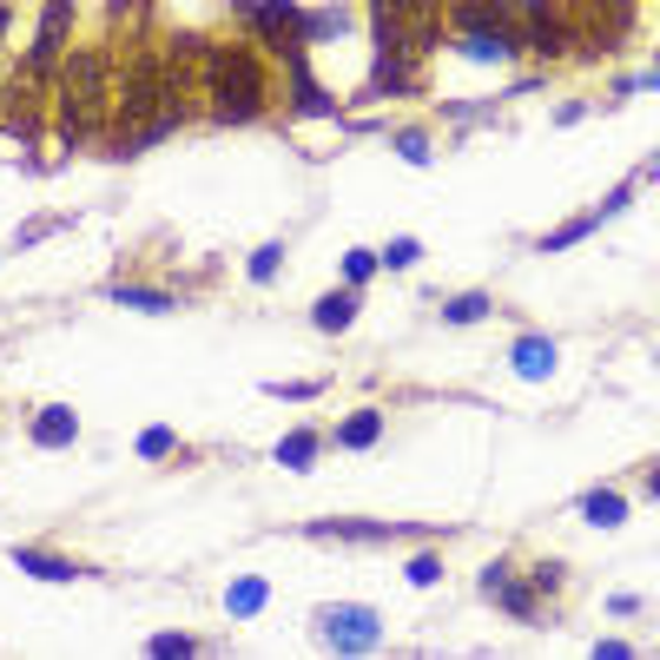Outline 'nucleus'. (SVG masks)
I'll return each mask as SVG.
<instances>
[{
	"instance_id": "f257e3e1",
	"label": "nucleus",
	"mask_w": 660,
	"mask_h": 660,
	"mask_svg": "<svg viewBox=\"0 0 660 660\" xmlns=\"http://www.w3.org/2000/svg\"><path fill=\"white\" fill-rule=\"evenodd\" d=\"M205 93H212V119L251 126L271 106V73L251 46H205Z\"/></svg>"
},
{
	"instance_id": "f03ea898",
	"label": "nucleus",
	"mask_w": 660,
	"mask_h": 660,
	"mask_svg": "<svg viewBox=\"0 0 660 660\" xmlns=\"http://www.w3.org/2000/svg\"><path fill=\"white\" fill-rule=\"evenodd\" d=\"M317 621V641L331 654H377L383 648V615L377 608H357V602H331L311 615Z\"/></svg>"
},
{
	"instance_id": "7ed1b4c3",
	"label": "nucleus",
	"mask_w": 660,
	"mask_h": 660,
	"mask_svg": "<svg viewBox=\"0 0 660 660\" xmlns=\"http://www.w3.org/2000/svg\"><path fill=\"white\" fill-rule=\"evenodd\" d=\"M238 7H245L251 33H258L278 59H297V53H304V7H297V0H238Z\"/></svg>"
},
{
	"instance_id": "20e7f679",
	"label": "nucleus",
	"mask_w": 660,
	"mask_h": 660,
	"mask_svg": "<svg viewBox=\"0 0 660 660\" xmlns=\"http://www.w3.org/2000/svg\"><path fill=\"white\" fill-rule=\"evenodd\" d=\"M522 53H542V59H562L569 53V20H562V0H522Z\"/></svg>"
},
{
	"instance_id": "39448f33",
	"label": "nucleus",
	"mask_w": 660,
	"mask_h": 660,
	"mask_svg": "<svg viewBox=\"0 0 660 660\" xmlns=\"http://www.w3.org/2000/svg\"><path fill=\"white\" fill-rule=\"evenodd\" d=\"M66 33H73V0H46V13H40V33H33V53H26V73H33V79H46V73L59 66V53H66Z\"/></svg>"
},
{
	"instance_id": "423d86ee",
	"label": "nucleus",
	"mask_w": 660,
	"mask_h": 660,
	"mask_svg": "<svg viewBox=\"0 0 660 660\" xmlns=\"http://www.w3.org/2000/svg\"><path fill=\"white\" fill-rule=\"evenodd\" d=\"M516 20H522V0H450L456 33H516Z\"/></svg>"
},
{
	"instance_id": "0eeeda50",
	"label": "nucleus",
	"mask_w": 660,
	"mask_h": 660,
	"mask_svg": "<svg viewBox=\"0 0 660 660\" xmlns=\"http://www.w3.org/2000/svg\"><path fill=\"white\" fill-rule=\"evenodd\" d=\"M178 126H185V106H178V93H172V99H165V106H159L152 119H139V126H126L112 152H119V159H139V152H152L159 139H172Z\"/></svg>"
},
{
	"instance_id": "6e6552de",
	"label": "nucleus",
	"mask_w": 660,
	"mask_h": 660,
	"mask_svg": "<svg viewBox=\"0 0 660 660\" xmlns=\"http://www.w3.org/2000/svg\"><path fill=\"white\" fill-rule=\"evenodd\" d=\"M450 46H456L463 59H476V66H509V59L522 53V40H516V33H456Z\"/></svg>"
},
{
	"instance_id": "1a4fd4ad",
	"label": "nucleus",
	"mask_w": 660,
	"mask_h": 660,
	"mask_svg": "<svg viewBox=\"0 0 660 660\" xmlns=\"http://www.w3.org/2000/svg\"><path fill=\"white\" fill-rule=\"evenodd\" d=\"M311 542H397V535H410V529H397V522H311L304 529Z\"/></svg>"
},
{
	"instance_id": "9d476101",
	"label": "nucleus",
	"mask_w": 660,
	"mask_h": 660,
	"mask_svg": "<svg viewBox=\"0 0 660 660\" xmlns=\"http://www.w3.org/2000/svg\"><path fill=\"white\" fill-rule=\"evenodd\" d=\"M284 79H291V106L304 112V119H337V106L317 93V79H311V66H304V53L297 59H284Z\"/></svg>"
},
{
	"instance_id": "9b49d317",
	"label": "nucleus",
	"mask_w": 660,
	"mask_h": 660,
	"mask_svg": "<svg viewBox=\"0 0 660 660\" xmlns=\"http://www.w3.org/2000/svg\"><path fill=\"white\" fill-rule=\"evenodd\" d=\"M33 443H40V450H66V443H79V416H73L66 403H40V410H33Z\"/></svg>"
},
{
	"instance_id": "f8f14e48",
	"label": "nucleus",
	"mask_w": 660,
	"mask_h": 660,
	"mask_svg": "<svg viewBox=\"0 0 660 660\" xmlns=\"http://www.w3.org/2000/svg\"><path fill=\"white\" fill-rule=\"evenodd\" d=\"M357 311H364V297H357V284H344V291H331V297H317V304H311V324L337 337V331H350V324H357Z\"/></svg>"
},
{
	"instance_id": "ddd939ff",
	"label": "nucleus",
	"mask_w": 660,
	"mask_h": 660,
	"mask_svg": "<svg viewBox=\"0 0 660 660\" xmlns=\"http://www.w3.org/2000/svg\"><path fill=\"white\" fill-rule=\"evenodd\" d=\"M264 608H271V582H264V575H238V582L225 588V615H231V621H258Z\"/></svg>"
},
{
	"instance_id": "4468645a",
	"label": "nucleus",
	"mask_w": 660,
	"mask_h": 660,
	"mask_svg": "<svg viewBox=\"0 0 660 660\" xmlns=\"http://www.w3.org/2000/svg\"><path fill=\"white\" fill-rule=\"evenodd\" d=\"M516 377H529V383H542V377H555V337H516Z\"/></svg>"
},
{
	"instance_id": "2eb2a0df",
	"label": "nucleus",
	"mask_w": 660,
	"mask_h": 660,
	"mask_svg": "<svg viewBox=\"0 0 660 660\" xmlns=\"http://www.w3.org/2000/svg\"><path fill=\"white\" fill-rule=\"evenodd\" d=\"M575 509H582L588 529H621V522H628V496H621V489H588Z\"/></svg>"
},
{
	"instance_id": "dca6fc26",
	"label": "nucleus",
	"mask_w": 660,
	"mask_h": 660,
	"mask_svg": "<svg viewBox=\"0 0 660 660\" xmlns=\"http://www.w3.org/2000/svg\"><path fill=\"white\" fill-rule=\"evenodd\" d=\"M13 569H26L33 582H79L86 569L66 562V555H46V549H13Z\"/></svg>"
},
{
	"instance_id": "f3484780",
	"label": "nucleus",
	"mask_w": 660,
	"mask_h": 660,
	"mask_svg": "<svg viewBox=\"0 0 660 660\" xmlns=\"http://www.w3.org/2000/svg\"><path fill=\"white\" fill-rule=\"evenodd\" d=\"M331 443H337V450H377V443H383V410H357V416H344Z\"/></svg>"
},
{
	"instance_id": "a211bd4d",
	"label": "nucleus",
	"mask_w": 660,
	"mask_h": 660,
	"mask_svg": "<svg viewBox=\"0 0 660 660\" xmlns=\"http://www.w3.org/2000/svg\"><path fill=\"white\" fill-rule=\"evenodd\" d=\"M317 450H324V430H291V436H284V443H278L271 456H278V463H284L291 476H304V469L317 463Z\"/></svg>"
},
{
	"instance_id": "6ab92c4d",
	"label": "nucleus",
	"mask_w": 660,
	"mask_h": 660,
	"mask_svg": "<svg viewBox=\"0 0 660 660\" xmlns=\"http://www.w3.org/2000/svg\"><path fill=\"white\" fill-rule=\"evenodd\" d=\"M489 602H496L509 621H535V615H542V595H535V582H516V575H509V582H502Z\"/></svg>"
},
{
	"instance_id": "aec40b11",
	"label": "nucleus",
	"mask_w": 660,
	"mask_h": 660,
	"mask_svg": "<svg viewBox=\"0 0 660 660\" xmlns=\"http://www.w3.org/2000/svg\"><path fill=\"white\" fill-rule=\"evenodd\" d=\"M112 304H126V311H145V317H165V311H178V297H172V291H152V284H112Z\"/></svg>"
},
{
	"instance_id": "412c9836",
	"label": "nucleus",
	"mask_w": 660,
	"mask_h": 660,
	"mask_svg": "<svg viewBox=\"0 0 660 660\" xmlns=\"http://www.w3.org/2000/svg\"><path fill=\"white\" fill-rule=\"evenodd\" d=\"M595 225H602V212H575L569 225H555V231H542V245H535V251H569V245H582V238H595Z\"/></svg>"
},
{
	"instance_id": "4be33fe9",
	"label": "nucleus",
	"mask_w": 660,
	"mask_h": 660,
	"mask_svg": "<svg viewBox=\"0 0 660 660\" xmlns=\"http://www.w3.org/2000/svg\"><path fill=\"white\" fill-rule=\"evenodd\" d=\"M483 317H496V297H489V291H463V297L443 304V324H483Z\"/></svg>"
},
{
	"instance_id": "5701e85b",
	"label": "nucleus",
	"mask_w": 660,
	"mask_h": 660,
	"mask_svg": "<svg viewBox=\"0 0 660 660\" xmlns=\"http://www.w3.org/2000/svg\"><path fill=\"white\" fill-rule=\"evenodd\" d=\"M350 33V13L344 7H317V13H304V46L311 40H344Z\"/></svg>"
},
{
	"instance_id": "b1692460",
	"label": "nucleus",
	"mask_w": 660,
	"mask_h": 660,
	"mask_svg": "<svg viewBox=\"0 0 660 660\" xmlns=\"http://www.w3.org/2000/svg\"><path fill=\"white\" fill-rule=\"evenodd\" d=\"M377 271H383V251H370V245L344 251V284H357V291H364V284H370Z\"/></svg>"
},
{
	"instance_id": "393cba45",
	"label": "nucleus",
	"mask_w": 660,
	"mask_h": 660,
	"mask_svg": "<svg viewBox=\"0 0 660 660\" xmlns=\"http://www.w3.org/2000/svg\"><path fill=\"white\" fill-rule=\"evenodd\" d=\"M139 456H145V463H165V456H178V436H172L165 423H152V430H139Z\"/></svg>"
},
{
	"instance_id": "a878e982",
	"label": "nucleus",
	"mask_w": 660,
	"mask_h": 660,
	"mask_svg": "<svg viewBox=\"0 0 660 660\" xmlns=\"http://www.w3.org/2000/svg\"><path fill=\"white\" fill-rule=\"evenodd\" d=\"M245 271H251V284H271V278H278V271H284V245H258V251H251V264H245Z\"/></svg>"
},
{
	"instance_id": "bb28decb",
	"label": "nucleus",
	"mask_w": 660,
	"mask_h": 660,
	"mask_svg": "<svg viewBox=\"0 0 660 660\" xmlns=\"http://www.w3.org/2000/svg\"><path fill=\"white\" fill-rule=\"evenodd\" d=\"M145 654L152 660H185V654H198V641H192V635H152Z\"/></svg>"
},
{
	"instance_id": "cd10ccee",
	"label": "nucleus",
	"mask_w": 660,
	"mask_h": 660,
	"mask_svg": "<svg viewBox=\"0 0 660 660\" xmlns=\"http://www.w3.org/2000/svg\"><path fill=\"white\" fill-rule=\"evenodd\" d=\"M403 575H410V588H436V582H443V555H430V549H423V555H410V569H403Z\"/></svg>"
},
{
	"instance_id": "c85d7f7f",
	"label": "nucleus",
	"mask_w": 660,
	"mask_h": 660,
	"mask_svg": "<svg viewBox=\"0 0 660 660\" xmlns=\"http://www.w3.org/2000/svg\"><path fill=\"white\" fill-rule=\"evenodd\" d=\"M416 258H423V245H416V238H390V245H383V271H410Z\"/></svg>"
},
{
	"instance_id": "c756f323",
	"label": "nucleus",
	"mask_w": 660,
	"mask_h": 660,
	"mask_svg": "<svg viewBox=\"0 0 660 660\" xmlns=\"http://www.w3.org/2000/svg\"><path fill=\"white\" fill-rule=\"evenodd\" d=\"M264 397H284V403H317L324 383H264Z\"/></svg>"
},
{
	"instance_id": "7c9ffc66",
	"label": "nucleus",
	"mask_w": 660,
	"mask_h": 660,
	"mask_svg": "<svg viewBox=\"0 0 660 660\" xmlns=\"http://www.w3.org/2000/svg\"><path fill=\"white\" fill-rule=\"evenodd\" d=\"M390 145H397V152H403L410 165H430V139H423V132H397Z\"/></svg>"
},
{
	"instance_id": "2f4dec72",
	"label": "nucleus",
	"mask_w": 660,
	"mask_h": 660,
	"mask_svg": "<svg viewBox=\"0 0 660 660\" xmlns=\"http://www.w3.org/2000/svg\"><path fill=\"white\" fill-rule=\"evenodd\" d=\"M529 582H535V595H555V588L569 582V569H562V562H542V569H529Z\"/></svg>"
},
{
	"instance_id": "473e14b6",
	"label": "nucleus",
	"mask_w": 660,
	"mask_h": 660,
	"mask_svg": "<svg viewBox=\"0 0 660 660\" xmlns=\"http://www.w3.org/2000/svg\"><path fill=\"white\" fill-rule=\"evenodd\" d=\"M502 582H509V562H489V569H483V575H476V588H483V602H489V595H496V588H502Z\"/></svg>"
},
{
	"instance_id": "72a5a7b5",
	"label": "nucleus",
	"mask_w": 660,
	"mask_h": 660,
	"mask_svg": "<svg viewBox=\"0 0 660 660\" xmlns=\"http://www.w3.org/2000/svg\"><path fill=\"white\" fill-rule=\"evenodd\" d=\"M575 119H588V106H582V99H569V106H555V126H575Z\"/></svg>"
},
{
	"instance_id": "f704fd0d",
	"label": "nucleus",
	"mask_w": 660,
	"mask_h": 660,
	"mask_svg": "<svg viewBox=\"0 0 660 660\" xmlns=\"http://www.w3.org/2000/svg\"><path fill=\"white\" fill-rule=\"evenodd\" d=\"M608 615H641V595H608Z\"/></svg>"
},
{
	"instance_id": "c9c22d12",
	"label": "nucleus",
	"mask_w": 660,
	"mask_h": 660,
	"mask_svg": "<svg viewBox=\"0 0 660 660\" xmlns=\"http://www.w3.org/2000/svg\"><path fill=\"white\" fill-rule=\"evenodd\" d=\"M595 654H602V660H628L635 648H628V641H595Z\"/></svg>"
},
{
	"instance_id": "e433bc0d",
	"label": "nucleus",
	"mask_w": 660,
	"mask_h": 660,
	"mask_svg": "<svg viewBox=\"0 0 660 660\" xmlns=\"http://www.w3.org/2000/svg\"><path fill=\"white\" fill-rule=\"evenodd\" d=\"M648 502H660V463L648 469Z\"/></svg>"
},
{
	"instance_id": "4c0bfd02",
	"label": "nucleus",
	"mask_w": 660,
	"mask_h": 660,
	"mask_svg": "<svg viewBox=\"0 0 660 660\" xmlns=\"http://www.w3.org/2000/svg\"><path fill=\"white\" fill-rule=\"evenodd\" d=\"M648 178H660V152H654V159H648Z\"/></svg>"
},
{
	"instance_id": "58836bf2",
	"label": "nucleus",
	"mask_w": 660,
	"mask_h": 660,
	"mask_svg": "<svg viewBox=\"0 0 660 660\" xmlns=\"http://www.w3.org/2000/svg\"><path fill=\"white\" fill-rule=\"evenodd\" d=\"M7 20H13V13H7V7H0V33H7Z\"/></svg>"
}]
</instances>
